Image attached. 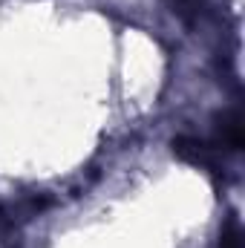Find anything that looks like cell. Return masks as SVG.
I'll list each match as a JSON object with an SVG mask.
<instances>
[{
	"label": "cell",
	"mask_w": 245,
	"mask_h": 248,
	"mask_svg": "<svg viewBox=\"0 0 245 248\" xmlns=\"http://www.w3.org/2000/svg\"><path fill=\"white\" fill-rule=\"evenodd\" d=\"M173 156L182 159L184 165L202 168L208 173H219L222 170V153L211 141L196 139V136H176L173 139Z\"/></svg>",
	"instance_id": "obj_1"
},
{
	"label": "cell",
	"mask_w": 245,
	"mask_h": 248,
	"mask_svg": "<svg viewBox=\"0 0 245 248\" xmlns=\"http://www.w3.org/2000/svg\"><path fill=\"white\" fill-rule=\"evenodd\" d=\"M219 153H237L245 144V130L243 119L237 110H222L214 119V141H211Z\"/></svg>",
	"instance_id": "obj_2"
},
{
	"label": "cell",
	"mask_w": 245,
	"mask_h": 248,
	"mask_svg": "<svg viewBox=\"0 0 245 248\" xmlns=\"http://www.w3.org/2000/svg\"><path fill=\"white\" fill-rule=\"evenodd\" d=\"M162 3L170 9L173 17L182 20L184 26H193L205 12V0H162Z\"/></svg>",
	"instance_id": "obj_3"
}]
</instances>
